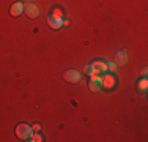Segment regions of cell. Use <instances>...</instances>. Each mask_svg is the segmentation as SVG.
Masks as SVG:
<instances>
[{"label": "cell", "mask_w": 148, "mask_h": 142, "mask_svg": "<svg viewBox=\"0 0 148 142\" xmlns=\"http://www.w3.org/2000/svg\"><path fill=\"white\" fill-rule=\"evenodd\" d=\"M103 87V77L99 74H91L90 77V90L91 92H99Z\"/></svg>", "instance_id": "cell-4"}, {"label": "cell", "mask_w": 148, "mask_h": 142, "mask_svg": "<svg viewBox=\"0 0 148 142\" xmlns=\"http://www.w3.org/2000/svg\"><path fill=\"white\" fill-rule=\"evenodd\" d=\"M27 2H30V0H27Z\"/></svg>", "instance_id": "cell-14"}, {"label": "cell", "mask_w": 148, "mask_h": 142, "mask_svg": "<svg viewBox=\"0 0 148 142\" xmlns=\"http://www.w3.org/2000/svg\"><path fill=\"white\" fill-rule=\"evenodd\" d=\"M114 87H115V77H114V74L104 73V76H103V88H114Z\"/></svg>", "instance_id": "cell-6"}, {"label": "cell", "mask_w": 148, "mask_h": 142, "mask_svg": "<svg viewBox=\"0 0 148 142\" xmlns=\"http://www.w3.org/2000/svg\"><path fill=\"white\" fill-rule=\"evenodd\" d=\"M47 24H49V27L54 28V30H57V28L62 27L63 26V14H62V11H60V10H55V11L47 17Z\"/></svg>", "instance_id": "cell-2"}, {"label": "cell", "mask_w": 148, "mask_h": 142, "mask_svg": "<svg viewBox=\"0 0 148 142\" xmlns=\"http://www.w3.org/2000/svg\"><path fill=\"white\" fill-rule=\"evenodd\" d=\"M85 71L90 74H104L107 73V62H93L90 66H85Z\"/></svg>", "instance_id": "cell-1"}, {"label": "cell", "mask_w": 148, "mask_h": 142, "mask_svg": "<svg viewBox=\"0 0 148 142\" xmlns=\"http://www.w3.org/2000/svg\"><path fill=\"white\" fill-rule=\"evenodd\" d=\"M22 11H24V5H22V3H14V5L10 8V13H11L13 16H19Z\"/></svg>", "instance_id": "cell-9"}, {"label": "cell", "mask_w": 148, "mask_h": 142, "mask_svg": "<svg viewBox=\"0 0 148 142\" xmlns=\"http://www.w3.org/2000/svg\"><path fill=\"white\" fill-rule=\"evenodd\" d=\"M25 14L29 17H38V14H40V8H38L36 5H33L32 2H29L25 5Z\"/></svg>", "instance_id": "cell-7"}, {"label": "cell", "mask_w": 148, "mask_h": 142, "mask_svg": "<svg viewBox=\"0 0 148 142\" xmlns=\"http://www.w3.org/2000/svg\"><path fill=\"white\" fill-rule=\"evenodd\" d=\"M107 70L109 71H117V63H107Z\"/></svg>", "instance_id": "cell-12"}, {"label": "cell", "mask_w": 148, "mask_h": 142, "mask_svg": "<svg viewBox=\"0 0 148 142\" xmlns=\"http://www.w3.org/2000/svg\"><path fill=\"white\" fill-rule=\"evenodd\" d=\"M30 141H32V142H41V141H43V136L40 134V131H36V133H33V134H32Z\"/></svg>", "instance_id": "cell-11"}, {"label": "cell", "mask_w": 148, "mask_h": 142, "mask_svg": "<svg viewBox=\"0 0 148 142\" xmlns=\"http://www.w3.org/2000/svg\"><path fill=\"white\" fill-rule=\"evenodd\" d=\"M63 77H65V81H68V82H71V84H76V82H79V81H80V74L77 73L76 70H68V71H65Z\"/></svg>", "instance_id": "cell-5"}, {"label": "cell", "mask_w": 148, "mask_h": 142, "mask_svg": "<svg viewBox=\"0 0 148 142\" xmlns=\"http://www.w3.org/2000/svg\"><path fill=\"white\" fill-rule=\"evenodd\" d=\"M32 134H33V130H32V126H29L27 123H21V125H17V128H16V136L19 137V139L30 141Z\"/></svg>", "instance_id": "cell-3"}, {"label": "cell", "mask_w": 148, "mask_h": 142, "mask_svg": "<svg viewBox=\"0 0 148 142\" xmlns=\"http://www.w3.org/2000/svg\"><path fill=\"white\" fill-rule=\"evenodd\" d=\"M126 62H128V55H126L125 51H118L117 52V65H126Z\"/></svg>", "instance_id": "cell-8"}, {"label": "cell", "mask_w": 148, "mask_h": 142, "mask_svg": "<svg viewBox=\"0 0 148 142\" xmlns=\"http://www.w3.org/2000/svg\"><path fill=\"white\" fill-rule=\"evenodd\" d=\"M32 130H33V133H36V131H40V130H41V125H40V123H36V125L32 126Z\"/></svg>", "instance_id": "cell-13"}, {"label": "cell", "mask_w": 148, "mask_h": 142, "mask_svg": "<svg viewBox=\"0 0 148 142\" xmlns=\"http://www.w3.org/2000/svg\"><path fill=\"white\" fill-rule=\"evenodd\" d=\"M137 87H139V90H140V92H147V87H148V81H147V77H143L142 81H139V85H137Z\"/></svg>", "instance_id": "cell-10"}]
</instances>
